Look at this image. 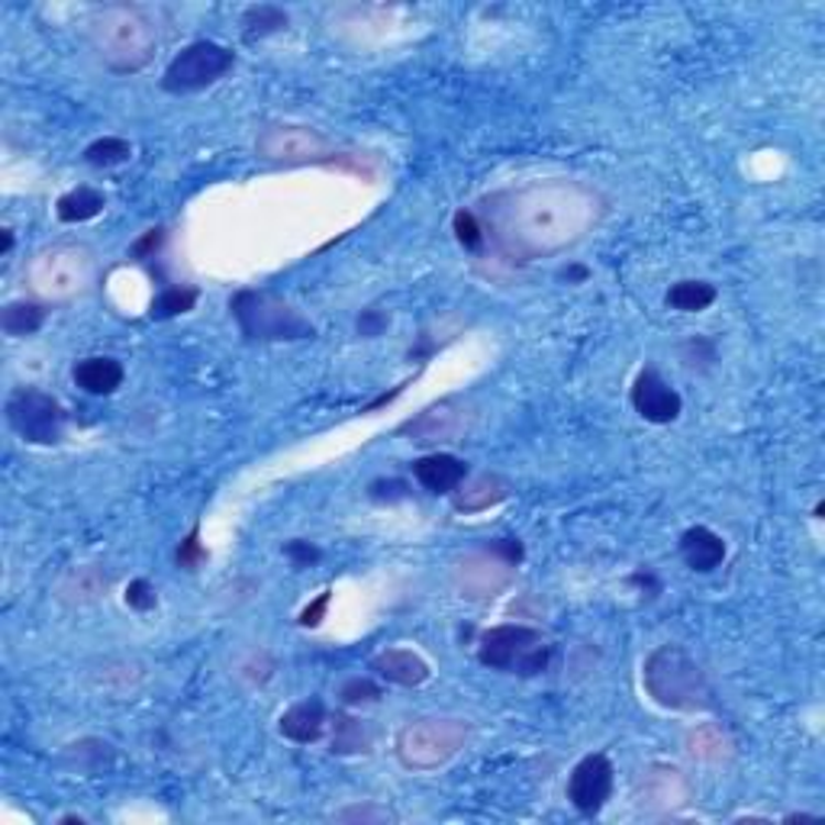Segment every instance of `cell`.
Here are the masks:
<instances>
[{
    "instance_id": "obj_12",
    "label": "cell",
    "mask_w": 825,
    "mask_h": 825,
    "mask_svg": "<svg viewBox=\"0 0 825 825\" xmlns=\"http://www.w3.org/2000/svg\"><path fill=\"white\" fill-rule=\"evenodd\" d=\"M513 571L517 567L510 562H503L500 555L484 549L478 555H468L462 565L455 567V584H458L462 597H468V600H490L513 580Z\"/></svg>"
},
{
    "instance_id": "obj_23",
    "label": "cell",
    "mask_w": 825,
    "mask_h": 825,
    "mask_svg": "<svg viewBox=\"0 0 825 825\" xmlns=\"http://www.w3.org/2000/svg\"><path fill=\"white\" fill-rule=\"evenodd\" d=\"M287 23H291V17H287L281 7H274V3L249 7V10L242 13V40H246V43H261V40H268V36H274V33H284Z\"/></svg>"
},
{
    "instance_id": "obj_29",
    "label": "cell",
    "mask_w": 825,
    "mask_h": 825,
    "mask_svg": "<svg viewBox=\"0 0 825 825\" xmlns=\"http://www.w3.org/2000/svg\"><path fill=\"white\" fill-rule=\"evenodd\" d=\"M687 748H691L694 758H703V761H723V758L729 755L732 745H729V739H726L716 726H703V729L691 732Z\"/></svg>"
},
{
    "instance_id": "obj_17",
    "label": "cell",
    "mask_w": 825,
    "mask_h": 825,
    "mask_svg": "<svg viewBox=\"0 0 825 825\" xmlns=\"http://www.w3.org/2000/svg\"><path fill=\"white\" fill-rule=\"evenodd\" d=\"M413 478L423 484L430 493H455L468 480V465L448 452H435L420 462H413Z\"/></svg>"
},
{
    "instance_id": "obj_5",
    "label": "cell",
    "mask_w": 825,
    "mask_h": 825,
    "mask_svg": "<svg viewBox=\"0 0 825 825\" xmlns=\"http://www.w3.org/2000/svg\"><path fill=\"white\" fill-rule=\"evenodd\" d=\"M94 278L97 264L85 246H48L26 264V284L45 304H68L85 297Z\"/></svg>"
},
{
    "instance_id": "obj_21",
    "label": "cell",
    "mask_w": 825,
    "mask_h": 825,
    "mask_svg": "<svg viewBox=\"0 0 825 825\" xmlns=\"http://www.w3.org/2000/svg\"><path fill=\"white\" fill-rule=\"evenodd\" d=\"M642 790H645V800L654 803V806H681L691 796L687 778L677 768H667V764H652L645 771V778H642Z\"/></svg>"
},
{
    "instance_id": "obj_32",
    "label": "cell",
    "mask_w": 825,
    "mask_h": 825,
    "mask_svg": "<svg viewBox=\"0 0 825 825\" xmlns=\"http://www.w3.org/2000/svg\"><path fill=\"white\" fill-rule=\"evenodd\" d=\"M204 562H207V549L200 545V529L194 525V529L187 532V539L177 545V567L194 571V567L204 565Z\"/></svg>"
},
{
    "instance_id": "obj_13",
    "label": "cell",
    "mask_w": 825,
    "mask_h": 825,
    "mask_svg": "<svg viewBox=\"0 0 825 825\" xmlns=\"http://www.w3.org/2000/svg\"><path fill=\"white\" fill-rule=\"evenodd\" d=\"M632 406L636 413L645 420V423H654V426H667L681 416L684 410V400L681 393L674 391L654 368H642L636 384H632Z\"/></svg>"
},
{
    "instance_id": "obj_10",
    "label": "cell",
    "mask_w": 825,
    "mask_h": 825,
    "mask_svg": "<svg viewBox=\"0 0 825 825\" xmlns=\"http://www.w3.org/2000/svg\"><path fill=\"white\" fill-rule=\"evenodd\" d=\"M256 152L274 165H304V162H329L326 135L310 127H268L256 142Z\"/></svg>"
},
{
    "instance_id": "obj_33",
    "label": "cell",
    "mask_w": 825,
    "mask_h": 825,
    "mask_svg": "<svg viewBox=\"0 0 825 825\" xmlns=\"http://www.w3.org/2000/svg\"><path fill=\"white\" fill-rule=\"evenodd\" d=\"M368 497L374 500V503H397V500H406L410 497V484L406 480H374L371 487H368Z\"/></svg>"
},
{
    "instance_id": "obj_39",
    "label": "cell",
    "mask_w": 825,
    "mask_h": 825,
    "mask_svg": "<svg viewBox=\"0 0 825 825\" xmlns=\"http://www.w3.org/2000/svg\"><path fill=\"white\" fill-rule=\"evenodd\" d=\"M487 549L493 552V555H500L503 562H510V565L517 567L525 558V549H522L520 539H490L487 542Z\"/></svg>"
},
{
    "instance_id": "obj_22",
    "label": "cell",
    "mask_w": 825,
    "mask_h": 825,
    "mask_svg": "<svg viewBox=\"0 0 825 825\" xmlns=\"http://www.w3.org/2000/svg\"><path fill=\"white\" fill-rule=\"evenodd\" d=\"M48 316V310L36 301H13L0 310V329L13 339H23V336H33L40 333Z\"/></svg>"
},
{
    "instance_id": "obj_41",
    "label": "cell",
    "mask_w": 825,
    "mask_h": 825,
    "mask_svg": "<svg viewBox=\"0 0 825 825\" xmlns=\"http://www.w3.org/2000/svg\"><path fill=\"white\" fill-rule=\"evenodd\" d=\"M562 278H565L567 284H580V281H587V278H590V271H587L584 264H571V268L562 271Z\"/></svg>"
},
{
    "instance_id": "obj_42",
    "label": "cell",
    "mask_w": 825,
    "mask_h": 825,
    "mask_svg": "<svg viewBox=\"0 0 825 825\" xmlns=\"http://www.w3.org/2000/svg\"><path fill=\"white\" fill-rule=\"evenodd\" d=\"M10 249H13V232H10V229H3V256H7Z\"/></svg>"
},
{
    "instance_id": "obj_31",
    "label": "cell",
    "mask_w": 825,
    "mask_h": 825,
    "mask_svg": "<svg viewBox=\"0 0 825 825\" xmlns=\"http://www.w3.org/2000/svg\"><path fill=\"white\" fill-rule=\"evenodd\" d=\"M381 687L374 684V681H368V677H351V681H346L343 684V691H339V696H343V703L346 706H365V703H378L381 699Z\"/></svg>"
},
{
    "instance_id": "obj_27",
    "label": "cell",
    "mask_w": 825,
    "mask_h": 825,
    "mask_svg": "<svg viewBox=\"0 0 825 825\" xmlns=\"http://www.w3.org/2000/svg\"><path fill=\"white\" fill-rule=\"evenodd\" d=\"M132 159V145L120 135H104L97 142H90L85 149V162L94 165V169H113V165H123Z\"/></svg>"
},
{
    "instance_id": "obj_25",
    "label": "cell",
    "mask_w": 825,
    "mask_h": 825,
    "mask_svg": "<svg viewBox=\"0 0 825 825\" xmlns=\"http://www.w3.org/2000/svg\"><path fill=\"white\" fill-rule=\"evenodd\" d=\"M371 745H374V732L365 719L336 713V719H333V751L336 755H361V751H371Z\"/></svg>"
},
{
    "instance_id": "obj_14",
    "label": "cell",
    "mask_w": 825,
    "mask_h": 825,
    "mask_svg": "<svg viewBox=\"0 0 825 825\" xmlns=\"http://www.w3.org/2000/svg\"><path fill=\"white\" fill-rule=\"evenodd\" d=\"M465 430V403L462 400H438L426 406L420 416L406 420L400 426V435H406L416 445H433L442 438H455Z\"/></svg>"
},
{
    "instance_id": "obj_3",
    "label": "cell",
    "mask_w": 825,
    "mask_h": 825,
    "mask_svg": "<svg viewBox=\"0 0 825 825\" xmlns=\"http://www.w3.org/2000/svg\"><path fill=\"white\" fill-rule=\"evenodd\" d=\"M642 687L658 706L674 713L713 709V687L691 652L681 645H658L642 664Z\"/></svg>"
},
{
    "instance_id": "obj_1",
    "label": "cell",
    "mask_w": 825,
    "mask_h": 825,
    "mask_svg": "<svg viewBox=\"0 0 825 825\" xmlns=\"http://www.w3.org/2000/svg\"><path fill=\"white\" fill-rule=\"evenodd\" d=\"M607 214V200L584 181L549 177L484 197V236L510 261L558 256L587 239Z\"/></svg>"
},
{
    "instance_id": "obj_9",
    "label": "cell",
    "mask_w": 825,
    "mask_h": 825,
    "mask_svg": "<svg viewBox=\"0 0 825 825\" xmlns=\"http://www.w3.org/2000/svg\"><path fill=\"white\" fill-rule=\"evenodd\" d=\"M7 423L30 445H58L65 435V406L40 388H17L7 397Z\"/></svg>"
},
{
    "instance_id": "obj_16",
    "label": "cell",
    "mask_w": 825,
    "mask_h": 825,
    "mask_svg": "<svg viewBox=\"0 0 825 825\" xmlns=\"http://www.w3.org/2000/svg\"><path fill=\"white\" fill-rule=\"evenodd\" d=\"M326 723H329L326 703H323L319 696H306V699L294 703V706L281 716L278 729H281L284 739L297 741V745H313V741L323 739Z\"/></svg>"
},
{
    "instance_id": "obj_4",
    "label": "cell",
    "mask_w": 825,
    "mask_h": 825,
    "mask_svg": "<svg viewBox=\"0 0 825 825\" xmlns=\"http://www.w3.org/2000/svg\"><path fill=\"white\" fill-rule=\"evenodd\" d=\"M229 310L239 323V333L252 343H301L316 336V326L304 313L271 291H239L229 301Z\"/></svg>"
},
{
    "instance_id": "obj_6",
    "label": "cell",
    "mask_w": 825,
    "mask_h": 825,
    "mask_svg": "<svg viewBox=\"0 0 825 825\" xmlns=\"http://www.w3.org/2000/svg\"><path fill=\"white\" fill-rule=\"evenodd\" d=\"M468 741L465 719H416L397 732L393 751L406 771H435L448 764Z\"/></svg>"
},
{
    "instance_id": "obj_26",
    "label": "cell",
    "mask_w": 825,
    "mask_h": 825,
    "mask_svg": "<svg viewBox=\"0 0 825 825\" xmlns=\"http://www.w3.org/2000/svg\"><path fill=\"white\" fill-rule=\"evenodd\" d=\"M664 301L677 313H699V310L716 304V287L709 281H677V284H671Z\"/></svg>"
},
{
    "instance_id": "obj_15",
    "label": "cell",
    "mask_w": 825,
    "mask_h": 825,
    "mask_svg": "<svg viewBox=\"0 0 825 825\" xmlns=\"http://www.w3.org/2000/svg\"><path fill=\"white\" fill-rule=\"evenodd\" d=\"M371 671L378 677H384L388 684H397V687H420V684H426L433 677L426 658H420L410 649H388V652L374 654Z\"/></svg>"
},
{
    "instance_id": "obj_28",
    "label": "cell",
    "mask_w": 825,
    "mask_h": 825,
    "mask_svg": "<svg viewBox=\"0 0 825 825\" xmlns=\"http://www.w3.org/2000/svg\"><path fill=\"white\" fill-rule=\"evenodd\" d=\"M197 287H165L155 301H152V310L149 316L152 319H174L181 313H191L194 304H197Z\"/></svg>"
},
{
    "instance_id": "obj_34",
    "label": "cell",
    "mask_w": 825,
    "mask_h": 825,
    "mask_svg": "<svg viewBox=\"0 0 825 825\" xmlns=\"http://www.w3.org/2000/svg\"><path fill=\"white\" fill-rule=\"evenodd\" d=\"M162 242H165V229H162V226H155V229L142 232V236H139V239L130 246V259H135V261L155 259V252L162 249Z\"/></svg>"
},
{
    "instance_id": "obj_35",
    "label": "cell",
    "mask_w": 825,
    "mask_h": 825,
    "mask_svg": "<svg viewBox=\"0 0 825 825\" xmlns=\"http://www.w3.org/2000/svg\"><path fill=\"white\" fill-rule=\"evenodd\" d=\"M127 604L132 609H139V612H149V609H155L159 604V594H155V587L149 584V580H132L130 587H127Z\"/></svg>"
},
{
    "instance_id": "obj_2",
    "label": "cell",
    "mask_w": 825,
    "mask_h": 825,
    "mask_svg": "<svg viewBox=\"0 0 825 825\" xmlns=\"http://www.w3.org/2000/svg\"><path fill=\"white\" fill-rule=\"evenodd\" d=\"M87 40L94 55L113 75H135L142 72L159 45V33L152 20L130 3L100 7L87 23Z\"/></svg>"
},
{
    "instance_id": "obj_8",
    "label": "cell",
    "mask_w": 825,
    "mask_h": 825,
    "mask_svg": "<svg viewBox=\"0 0 825 825\" xmlns=\"http://www.w3.org/2000/svg\"><path fill=\"white\" fill-rule=\"evenodd\" d=\"M236 68V52L214 40H197L184 45L162 75V87L169 94H197L222 82Z\"/></svg>"
},
{
    "instance_id": "obj_37",
    "label": "cell",
    "mask_w": 825,
    "mask_h": 825,
    "mask_svg": "<svg viewBox=\"0 0 825 825\" xmlns=\"http://www.w3.org/2000/svg\"><path fill=\"white\" fill-rule=\"evenodd\" d=\"M388 323H391V316H388L384 310L368 306V310H361V316H358V336L374 339V336H381V333L388 329Z\"/></svg>"
},
{
    "instance_id": "obj_18",
    "label": "cell",
    "mask_w": 825,
    "mask_h": 825,
    "mask_svg": "<svg viewBox=\"0 0 825 825\" xmlns=\"http://www.w3.org/2000/svg\"><path fill=\"white\" fill-rule=\"evenodd\" d=\"M72 378H75V384L85 393H90V397H110V393H117L123 388L127 371H123V365H120L117 358H110V355H90V358H82V361L75 365Z\"/></svg>"
},
{
    "instance_id": "obj_38",
    "label": "cell",
    "mask_w": 825,
    "mask_h": 825,
    "mask_svg": "<svg viewBox=\"0 0 825 825\" xmlns=\"http://www.w3.org/2000/svg\"><path fill=\"white\" fill-rule=\"evenodd\" d=\"M284 555L291 558V565L294 567H310L319 562V549H316L313 542H304V539H291V542L284 545Z\"/></svg>"
},
{
    "instance_id": "obj_36",
    "label": "cell",
    "mask_w": 825,
    "mask_h": 825,
    "mask_svg": "<svg viewBox=\"0 0 825 825\" xmlns=\"http://www.w3.org/2000/svg\"><path fill=\"white\" fill-rule=\"evenodd\" d=\"M339 823H391L393 813L381 810V806H348L343 813H336Z\"/></svg>"
},
{
    "instance_id": "obj_20",
    "label": "cell",
    "mask_w": 825,
    "mask_h": 825,
    "mask_svg": "<svg viewBox=\"0 0 825 825\" xmlns=\"http://www.w3.org/2000/svg\"><path fill=\"white\" fill-rule=\"evenodd\" d=\"M510 497V487L500 475H480V478L465 480L455 493H452V507L458 513H484L497 503H503Z\"/></svg>"
},
{
    "instance_id": "obj_30",
    "label": "cell",
    "mask_w": 825,
    "mask_h": 825,
    "mask_svg": "<svg viewBox=\"0 0 825 825\" xmlns=\"http://www.w3.org/2000/svg\"><path fill=\"white\" fill-rule=\"evenodd\" d=\"M452 229H455V239L468 249V252H475L484 246V222H480L478 214H471V210H458L455 219H452Z\"/></svg>"
},
{
    "instance_id": "obj_40",
    "label": "cell",
    "mask_w": 825,
    "mask_h": 825,
    "mask_svg": "<svg viewBox=\"0 0 825 825\" xmlns=\"http://www.w3.org/2000/svg\"><path fill=\"white\" fill-rule=\"evenodd\" d=\"M329 600H333V590H323V594L301 612V626H304V629H316V626L323 622L326 609H329Z\"/></svg>"
},
{
    "instance_id": "obj_24",
    "label": "cell",
    "mask_w": 825,
    "mask_h": 825,
    "mask_svg": "<svg viewBox=\"0 0 825 825\" xmlns=\"http://www.w3.org/2000/svg\"><path fill=\"white\" fill-rule=\"evenodd\" d=\"M104 207H107V197L100 191H94V187H75V191H68V194L58 197L55 217L62 219V222H68V226H75V222L94 219Z\"/></svg>"
},
{
    "instance_id": "obj_11",
    "label": "cell",
    "mask_w": 825,
    "mask_h": 825,
    "mask_svg": "<svg viewBox=\"0 0 825 825\" xmlns=\"http://www.w3.org/2000/svg\"><path fill=\"white\" fill-rule=\"evenodd\" d=\"M612 783H616V771L607 755H587L574 764L567 778V800L577 813L597 816L612 796Z\"/></svg>"
},
{
    "instance_id": "obj_7",
    "label": "cell",
    "mask_w": 825,
    "mask_h": 825,
    "mask_svg": "<svg viewBox=\"0 0 825 825\" xmlns=\"http://www.w3.org/2000/svg\"><path fill=\"white\" fill-rule=\"evenodd\" d=\"M552 649L545 645L542 632L522 622L493 626L480 636L478 661L490 671H513L522 677H532L545 671Z\"/></svg>"
},
{
    "instance_id": "obj_19",
    "label": "cell",
    "mask_w": 825,
    "mask_h": 825,
    "mask_svg": "<svg viewBox=\"0 0 825 825\" xmlns=\"http://www.w3.org/2000/svg\"><path fill=\"white\" fill-rule=\"evenodd\" d=\"M681 555L691 571L709 574L726 562V542L719 532H713L709 525H691L681 535Z\"/></svg>"
}]
</instances>
